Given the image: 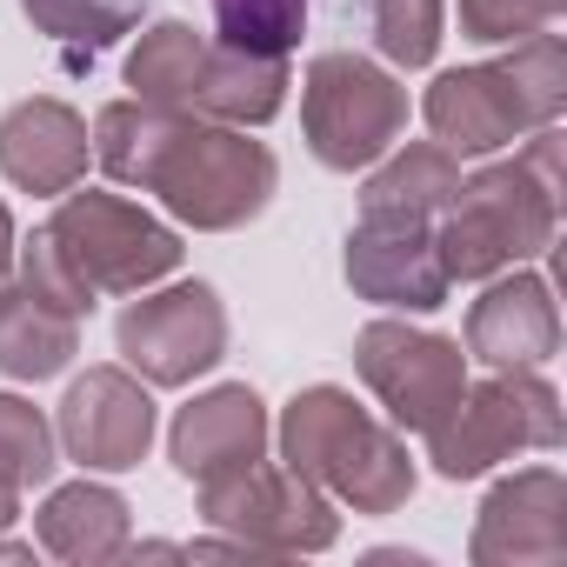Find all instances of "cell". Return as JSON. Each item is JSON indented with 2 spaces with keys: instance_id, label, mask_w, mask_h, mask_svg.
<instances>
[{
  "instance_id": "20",
  "label": "cell",
  "mask_w": 567,
  "mask_h": 567,
  "mask_svg": "<svg viewBox=\"0 0 567 567\" xmlns=\"http://www.w3.org/2000/svg\"><path fill=\"white\" fill-rule=\"evenodd\" d=\"M81 354V321L34 301L21 280L0 288V374L8 381H54Z\"/></svg>"
},
{
  "instance_id": "18",
  "label": "cell",
  "mask_w": 567,
  "mask_h": 567,
  "mask_svg": "<svg viewBox=\"0 0 567 567\" xmlns=\"http://www.w3.org/2000/svg\"><path fill=\"white\" fill-rule=\"evenodd\" d=\"M288 107V54H247L227 41H207L200 81H194V114L227 121V127H267Z\"/></svg>"
},
{
  "instance_id": "10",
  "label": "cell",
  "mask_w": 567,
  "mask_h": 567,
  "mask_svg": "<svg viewBox=\"0 0 567 567\" xmlns=\"http://www.w3.org/2000/svg\"><path fill=\"white\" fill-rule=\"evenodd\" d=\"M354 374L368 381V394L388 408L394 427L427 434L467 388V348L454 334H434V328L368 321L354 334Z\"/></svg>"
},
{
  "instance_id": "29",
  "label": "cell",
  "mask_w": 567,
  "mask_h": 567,
  "mask_svg": "<svg viewBox=\"0 0 567 567\" xmlns=\"http://www.w3.org/2000/svg\"><path fill=\"white\" fill-rule=\"evenodd\" d=\"M127 554H134V560H187V554H181L174 540H141V547L127 540Z\"/></svg>"
},
{
  "instance_id": "28",
  "label": "cell",
  "mask_w": 567,
  "mask_h": 567,
  "mask_svg": "<svg viewBox=\"0 0 567 567\" xmlns=\"http://www.w3.org/2000/svg\"><path fill=\"white\" fill-rule=\"evenodd\" d=\"M14 214H8V200H0V288H8V280H14Z\"/></svg>"
},
{
  "instance_id": "9",
  "label": "cell",
  "mask_w": 567,
  "mask_h": 567,
  "mask_svg": "<svg viewBox=\"0 0 567 567\" xmlns=\"http://www.w3.org/2000/svg\"><path fill=\"white\" fill-rule=\"evenodd\" d=\"M114 348L147 388H187L220 368L227 308L207 280H181V288H161V295L141 288L114 321Z\"/></svg>"
},
{
  "instance_id": "26",
  "label": "cell",
  "mask_w": 567,
  "mask_h": 567,
  "mask_svg": "<svg viewBox=\"0 0 567 567\" xmlns=\"http://www.w3.org/2000/svg\"><path fill=\"white\" fill-rule=\"evenodd\" d=\"M447 0H374V48L394 68H434Z\"/></svg>"
},
{
  "instance_id": "17",
  "label": "cell",
  "mask_w": 567,
  "mask_h": 567,
  "mask_svg": "<svg viewBox=\"0 0 567 567\" xmlns=\"http://www.w3.org/2000/svg\"><path fill=\"white\" fill-rule=\"evenodd\" d=\"M34 540L68 560V567H101V560H121L127 540H134V514L127 501L107 487V481H68L41 501L34 514Z\"/></svg>"
},
{
  "instance_id": "21",
  "label": "cell",
  "mask_w": 567,
  "mask_h": 567,
  "mask_svg": "<svg viewBox=\"0 0 567 567\" xmlns=\"http://www.w3.org/2000/svg\"><path fill=\"white\" fill-rule=\"evenodd\" d=\"M200 54H207V41H200L187 21H161V28H147L141 48L127 54V87H134V101H147V107H174V114H194Z\"/></svg>"
},
{
  "instance_id": "22",
  "label": "cell",
  "mask_w": 567,
  "mask_h": 567,
  "mask_svg": "<svg viewBox=\"0 0 567 567\" xmlns=\"http://www.w3.org/2000/svg\"><path fill=\"white\" fill-rule=\"evenodd\" d=\"M21 14L34 21V34H48L68 54H101L121 34L141 28L147 0H21Z\"/></svg>"
},
{
  "instance_id": "23",
  "label": "cell",
  "mask_w": 567,
  "mask_h": 567,
  "mask_svg": "<svg viewBox=\"0 0 567 567\" xmlns=\"http://www.w3.org/2000/svg\"><path fill=\"white\" fill-rule=\"evenodd\" d=\"M54 467H61L54 421L21 394H0V481L21 494V487H48Z\"/></svg>"
},
{
  "instance_id": "30",
  "label": "cell",
  "mask_w": 567,
  "mask_h": 567,
  "mask_svg": "<svg viewBox=\"0 0 567 567\" xmlns=\"http://www.w3.org/2000/svg\"><path fill=\"white\" fill-rule=\"evenodd\" d=\"M14 520H21V494H14V487H8V481H0V534H8V527H14Z\"/></svg>"
},
{
  "instance_id": "14",
  "label": "cell",
  "mask_w": 567,
  "mask_h": 567,
  "mask_svg": "<svg viewBox=\"0 0 567 567\" xmlns=\"http://www.w3.org/2000/svg\"><path fill=\"white\" fill-rule=\"evenodd\" d=\"M267 408L247 381H227V388H207L194 394L174 427H167V461L187 474V481H214V474H234L247 461H267Z\"/></svg>"
},
{
  "instance_id": "3",
  "label": "cell",
  "mask_w": 567,
  "mask_h": 567,
  "mask_svg": "<svg viewBox=\"0 0 567 567\" xmlns=\"http://www.w3.org/2000/svg\"><path fill=\"white\" fill-rule=\"evenodd\" d=\"M280 461L295 474H308L328 501L354 507V514H401L414 501V461L401 427H388L381 414H368L348 388H301L274 427Z\"/></svg>"
},
{
  "instance_id": "27",
  "label": "cell",
  "mask_w": 567,
  "mask_h": 567,
  "mask_svg": "<svg viewBox=\"0 0 567 567\" xmlns=\"http://www.w3.org/2000/svg\"><path fill=\"white\" fill-rule=\"evenodd\" d=\"M540 28H554V21L534 8V0H461V34L481 41V48H514V41L540 34Z\"/></svg>"
},
{
  "instance_id": "4",
  "label": "cell",
  "mask_w": 567,
  "mask_h": 567,
  "mask_svg": "<svg viewBox=\"0 0 567 567\" xmlns=\"http://www.w3.org/2000/svg\"><path fill=\"white\" fill-rule=\"evenodd\" d=\"M560 107H567V48H560V34L540 28V34L514 41L501 61L434 74L421 121L434 127V141L454 161H481V154L514 147L534 127H554Z\"/></svg>"
},
{
  "instance_id": "8",
  "label": "cell",
  "mask_w": 567,
  "mask_h": 567,
  "mask_svg": "<svg viewBox=\"0 0 567 567\" xmlns=\"http://www.w3.org/2000/svg\"><path fill=\"white\" fill-rule=\"evenodd\" d=\"M194 487H200V520L214 534H234L247 554H328L341 540L334 501L288 461L280 467L247 461V467L194 481Z\"/></svg>"
},
{
  "instance_id": "15",
  "label": "cell",
  "mask_w": 567,
  "mask_h": 567,
  "mask_svg": "<svg viewBox=\"0 0 567 567\" xmlns=\"http://www.w3.org/2000/svg\"><path fill=\"white\" fill-rule=\"evenodd\" d=\"M560 348V315H554V288L540 274L514 267L467 308V354L487 368H547Z\"/></svg>"
},
{
  "instance_id": "31",
  "label": "cell",
  "mask_w": 567,
  "mask_h": 567,
  "mask_svg": "<svg viewBox=\"0 0 567 567\" xmlns=\"http://www.w3.org/2000/svg\"><path fill=\"white\" fill-rule=\"evenodd\" d=\"M534 8H540V14H547V21H554V14H560V8H567V0H534Z\"/></svg>"
},
{
  "instance_id": "25",
  "label": "cell",
  "mask_w": 567,
  "mask_h": 567,
  "mask_svg": "<svg viewBox=\"0 0 567 567\" xmlns=\"http://www.w3.org/2000/svg\"><path fill=\"white\" fill-rule=\"evenodd\" d=\"M14 280H21L34 301L61 308V315H74V321H87V315H94V288L68 267V254L54 247V234H48V227H34V234L14 247Z\"/></svg>"
},
{
  "instance_id": "16",
  "label": "cell",
  "mask_w": 567,
  "mask_h": 567,
  "mask_svg": "<svg viewBox=\"0 0 567 567\" xmlns=\"http://www.w3.org/2000/svg\"><path fill=\"white\" fill-rule=\"evenodd\" d=\"M87 121L68 101H21L0 114V174H8L21 194H68L87 174Z\"/></svg>"
},
{
  "instance_id": "11",
  "label": "cell",
  "mask_w": 567,
  "mask_h": 567,
  "mask_svg": "<svg viewBox=\"0 0 567 567\" xmlns=\"http://www.w3.org/2000/svg\"><path fill=\"white\" fill-rule=\"evenodd\" d=\"M54 441L87 474H127L154 447V394L134 368H87L54 414Z\"/></svg>"
},
{
  "instance_id": "1",
  "label": "cell",
  "mask_w": 567,
  "mask_h": 567,
  "mask_svg": "<svg viewBox=\"0 0 567 567\" xmlns=\"http://www.w3.org/2000/svg\"><path fill=\"white\" fill-rule=\"evenodd\" d=\"M87 141L107 181L154 194L194 234H234L260 220L280 187L274 147L247 141V127L147 107V101H107Z\"/></svg>"
},
{
  "instance_id": "5",
  "label": "cell",
  "mask_w": 567,
  "mask_h": 567,
  "mask_svg": "<svg viewBox=\"0 0 567 567\" xmlns=\"http://www.w3.org/2000/svg\"><path fill=\"white\" fill-rule=\"evenodd\" d=\"M567 434L560 421V394L540 368H494L487 381H467L461 401L421 434L427 461L441 481H474L514 454H554Z\"/></svg>"
},
{
  "instance_id": "7",
  "label": "cell",
  "mask_w": 567,
  "mask_h": 567,
  "mask_svg": "<svg viewBox=\"0 0 567 567\" xmlns=\"http://www.w3.org/2000/svg\"><path fill=\"white\" fill-rule=\"evenodd\" d=\"M54 247L68 254V267L101 295H141V288H161V280L187 260L181 234L167 220H154L147 207L121 200V194H101V187H68L54 220H48Z\"/></svg>"
},
{
  "instance_id": "6",
  "label": "cell",
  "mask_w": 567,
  "mask_h": 567,
  "mask_svg": "<svg viewBox=\"0 0 567 567\" xmlns=\"http://www.w3.org/2000/svg\"><path fill=\"white\" fill-rule=\"evenodd\" d=\"M301 134L321 167L361 174L408 134V87L368 54H315L301 81Z\"/></svg>"
},
{
  "instance_id": "19",
  "label": "cell",
  "mask_w": 567,
  "mask_h": 567,
  "mask_svg": "<svg viewBox=\"0 0 567 567\" xmlns=\"http://www.w3.org/2000/svg\"><path fill=\"white\" fill-rule=\"evenodd\" d=\"M461 194V161L441 147V141H394L381 161H374V174H368V187H361V214H394V220H441V207Z\"/></svg>"
},
{
  "instance_id": "24",
  "label": "cell",
  "mask_w": 567,
  "mask_h": 567,
  "mask_svg": "<svg viewBox=\"0 0 567 567\" xmlns=\"http://www.w3.org/2000/svg\"><path fill=\"white\" fill-rule=\"evenodd\" d=\"M214 28L247 54H295L308 34V0H214Z\"/></svg>"
},
{
  "instance_id": "2",
  "label": "cell",
  "mask_w": 567,
  "mask_h": 567,
  "mask_svg": "<svg viewBox=\"0 0 567 567\" xmlns=\"http://www.w3.org/2000/svg\"><path fill=\"white\" fill-rule=\"evenodd\" d=\"M560 227V127L520 134L514 161H494L461 181V194L434 220V247L447 280H494L554 247Z\"/></svg>"
},
{
  "instance_id": "13",
  "label": "cell",
  "mask_w": 567,
  "mask_h": 567,
  "mask_svg": "<svg viewBox=\"0 0 567 567\" xmlns=\"http://www.w3.org/2000/svg\"><path fill=\"white\" fill-rule=\"evenodd\" d=\"M474 567H554L567 560V481L554 467H520L487 487L467 540Z\"/></svg>"
},
{
  "instance_id": "12",
  "label": "cell",
  "mask_w": 567,
  "mask_h": 567,
  "mask_svg": "<svg viewBox=\"0 0 567 567\" xmlns=\"http://www.w3.org/2000/svg\"><path fill=\"white\" fill-rule=\"evenodd\" d=\"M348 288L374 308L394 315H434L447 301V267L434 247L427 220H394V214H361L348 234Z\"/></svg>"
}]
</instances>
